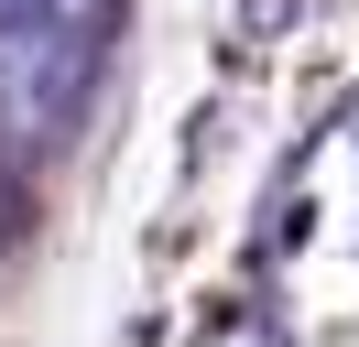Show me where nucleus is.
<instances>
[{
    "mask_svg": "<svg viewBox=\"0 0 359 347\" xmlns=\"http://www.w3.org/2000/svg\"><path fill=\"white\" fill-rule=\"evenodd\" d=\"M109 22H120V0H11L0 11V174L44 163L88 120Z\"/></svg>",
    "mask_w": 359,
    "mask_h": 347,
    "instance_id": "obj_1",
    "label": "nucleus"
},
{
    "mask_svg": "<svg viewBox=\"0 0 359 347\" xmlns=\"http://www.w3.org/2000/svg\"><path fill=\"white\" fill-rule=\"evenodd\" d=\"M22 239V174H0V250Z\"/></svg>",
    "mask_w": 359,
    "mask_h": 347,
    "instance_id": "obj_2",
    "label": "nucleus"
},
{
    "mask_svg": "<svg viewBox=\"0 0 359 347\" xmlns=\"http://www.w3.org/2000/svg\"><path fill=\"white\" fill-rule=\"evenodd\" d=\"M0 11H11V0H0Z\"/></svg>",
    "mask_w": 359,
    "mask_h": 347,
    "instance_id": "obj_3",
    "label": "nucleus"
}]
</instances>
